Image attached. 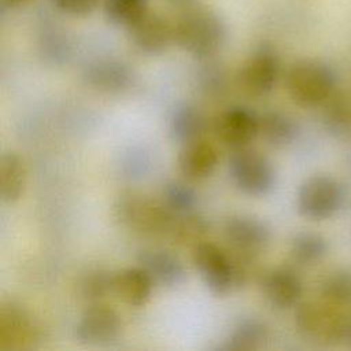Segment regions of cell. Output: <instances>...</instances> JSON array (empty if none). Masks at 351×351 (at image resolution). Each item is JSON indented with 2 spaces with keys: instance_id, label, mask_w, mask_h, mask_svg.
<instances>
[{
  "instance_id": "cell-1",
  "label": "cell",
  "mask_w": 351,
  "mask_h": 351,
  "mask_svg": "<svg viewBox=\"0 0 351 351\" xmlns=\"http://www.w3.org/2000/svg\"><path fill=\"white\" fill-rule=\"evenodd\" d=\"M225 41L226 26L210 10H186L174 23V43L200 60L211 59L221 51Z\"/></svg>"
},
{
  "instance_id": "cell-2",
  "label": "cell",
  "mask_w": 351,
  "mask_h": 351,
  "mask_svg": "<svg viewBox=\"0 0 351 351\" xmlns=\"http://www.w3.org/2000/svg\"><path fill=\"white\" fill-rule=\"evenodd\" d=\"M285 86L296 104L317 107L322 106L336 90V74L321 60L302 59L288 69Z\"/></svg>"
},
{
  "instance_id": "cell-3",
  "label": "cell",
  "mask_w": 351,
  "mask_h": 351,
  "mask_svg": "<svg viewBox=\"0 0 351 351\" xmlns=\"http://www.w3.org/2000/svg\"><path fill=\"white\" fill-rule=\"evenodd\" d=\"M114 214L128 229L148 236L167 234L174 219L163 200L140 192L122 193L114 204Z\"/></svg>"
},
{
  "instance_id": "cell-4",
  "label": "cell",
  "mask_w": 351,
  "mask_h": 351,
  "mask_svg": "<svg viewBox=\"0 0 351 351\" xmlns=\"http://www.w3.org/2000/svg\"><path fill=\"white\" fill-rule=\"evenodd\" d=\"M228 165L233 184L244 195L265 196L276 184V170L270 159L248 145L233 149Z\"/></svg>"
},
{
  "instance_id": "cell-5",
  "label": "cell",
  "mask_w": 351,
  "mask_h": 351,
  "mask_svg": "<svg viewBox=\"0 0 351 351\" xmlns=\"http://www.w3.org/2000/svg\"><path fill=\"white\" fill-rule=\"evenodd\" d=\"M344 197V188L339 180L328 174H315L300 184L296 195V207L304 218L322 221L341 208Z\"/></svg>"
},
{
  "instance_id": "cell-6",
  "label": "cell",
  "mask_w": 351,
  "mask_h": 351,
  "mask_svg": "<svg viewBox=\"0 0 351 351\" xmlns=\"http://www.w3.org/2000/svg\"><path fill=\"white\" fill-rule=\"evenodd\" d=\"M280 75V58L270 43H261L245 59L236 75L239 90L252 99L269 95Z\"/></svg>"
},
{
  "instance_id": "cell-7",
  "label": "cell",
  "mask_w": 351,
  "mask_h": 351,
  "mask_svg": "<svg viewBox=\"0 0 351 351\" xmlns=\"http://www.w3.org/2000/svg\"><path fill=\"white\" fill-rule=\"evenodd\" d=\"M192 261L207 288L217 296L239 289V280L230 251L203 241L193 248Z\"/></svg>"
},
{
  "instance_id": "cell-8",
  "label": "cell",
  "mask_w": 351,
  "mask_h": 351,
  "mask_svg": "<svg viewBox=\"0 0 351 351\" xmlns=\"http://www.w3.org/2000/svg\"><path fill=\"white\" fill-rule=\"evenodd\" d=\"M40 340V326L36 318L15 302L0 306V351H25Z\"/></svg>"
},
{
  "instance_id": "cell-9",
  "label": "cell",
  "mask_w": 351,
  "mask_h": 351,
  "mask_svg": "<svg viewBox=\"0 0 351 351\" xmlns=\"http://www.w3.org/2000/svg\"><path fill=\"white\" fill-rule=\"evenodd\" d=\"M295 325L307 339L330 341L344 337L346 322L326 302H304L295 311Z\"/></svg>"
},
{
  "instance_id": "cell-10",
  "label": "cell",
  "mask_w": 351,
  "mask_h": 351,
  "mask_svg": "<svg viewBox=\"0 0 351 351\" xmlns=\"http://www.w3.org/2000/svg\"><path fill=\"white\" fill-rule=\"evenodd\" d=\"M223 237L230 245V250L258 258L270 243V229L259 218L245 214H236L223 222Z\"/></svg>"
},
{
  "instance_id": "cell-11",
  "label": "cell",
  "mask_w": 351,
  "mask_h": 351,
  "mask_svg": "<svg viewBox=\"0 0 351 351\" xmlns=\"http://www.w3.org/2000/svg\"><path fill=\"white\" fill-rule=\"evenodd\" d=\"M214 132L232 149L247 147L259 136V115L245 106H232L215 118Z\"/></svg>"
},
{
  "instance_id": "cell-12",
  "label": "cell",
  "mask_w": 351,
  "mask_h": 351,
  "mask_svg": "<svg viewBox=\"0 0 351 351\" xmlns=\"http://www.w3.org/2000/svg\"><path fill=\"white\" fill-rule=\"evenodd\" d=\"M121 325V317L111 306L90 303L75 325V337L84 344L108 343L118 336Z\"/></svg>"
},
{
  "instance_id": "cell-13",
  "label": "cell",
  "mask_w": 351,
  "mask_h": 351,
  "mask_svg": "<svg viewBox=\"0 0 351 351\" xmlns=\"http://www.w3.org/2000/svg\"><path fill=\"white\" fill-rule=\"evenodd\" d=\"M128 30L133 45L145 55L163 53L174 43V25L156 14L147 12Z\"/></svg>"
},
{
  "instance_id": "cell-14",
  "label": "cell",
  "mask_w": 351,
  "mask_h": 351,
  "mask_svg": "<svg viewBox=\"0 0 351 351\" xmlns=\"http://www.w3.org/2000/svg\"><path fill=\"white\" fill-rule=\"evenodd\" d=\"M261 288L267 302L277 308H289L299 303L303 293V282L291 267H276L261 277Z\"/></svg>"
},
{
  "instance_id": "cell-15",
  "label": "cell",
  "mask_w": 351,
  "mask_h": 351,
  "mask_svg": "<svg viewBox=\"0 0 351 351\" xmlns=\"http://www.w3.org/2000/svg\"><path fill=\"white\" fill-rule=\"evenodd\" d=\"M138 266H141L152 281L163 288H177L186 280V270L182 262L170 251L148 248L140 251Z\"/></svg>"
},
{
  "instance_id": "cell-16",
  "label": "cell",
  "mask_w": 351,
  "mask_h": 351,
  "mask_svg": "<svg viewBox=\"0 0 351 351\" xmlns=\"http://www.w3.org/2000/svg\"><path fill=\"white\" fill-rule=\"evenodd\" d=\"M84 78L93 89L106 93H121L133 84L132 69L115 59H97L89 63L84 71Z\"/></svg>"
},
{
  "instance_id": "cell-17",
  "label": "cell",
  "mask_w": 351,
  "mask_h": 351,
  "mask_svg": "<svg viewBox=\"0 0 351 351\" xmlns=\"http://www.w3.org/2000/svg\"><path fill=\"white\" fill-rule=\"evenodd\" d=\"M218 165V151L207 140L197 138L182 144L178 154V169L189 180H203L213 174Z\"/></svg>"
},
{
  "instance_id": "cell-18",
  "label": "cell",
  "mask_w": 351,
  "mask_h": 351,
  "mask_svg": "<svg viewBox=\"0 0 351 351\" xmlns=\"http://www.w3.org/2000/svg\"><path fill=\"white\" fill-rule=\"evenodd\" d=\"M155 282L141 267H128L114 273V293L126 304L141 307L151 298Z\"/></svg>"
},
{
  "instance_id": "cell-19",
  "label": "cell",
  "mask_w": 351,
  "mask_h": 351,
  "mask_svg": "<svg viewBox=\"0 0 351 351\" xmlns=\"http://www.w3.org/2000/svg\"><path fill=\"white\" fill-rule=\"evenodd\" d=\"M207 130L204 114L192 104H181L174 108L169 121V133L181 144L202 138Z\"/></svg>"
},
{
  "instance_id": "cell-20",
  "label": "cell",
  "mask_w": 351,
  "mask_h": 351,
  "mask_svg": "<svg viewBox=\"0 0 351 351\" xmlns=\"http://www.w3.org/2000/svg\"><path fill=\"white\" fill-rule=\"evenodd\" d=\"M299 134L296 122L285 112L270 110L259 115V136L273 148H284Z\"/></svg>"
},
{
  "instance_id": "cell-21",
  "label": "cell",
  "mask_w": 351,
  "mask_h": 351,
  "mask_svg": "<svg viewBox=\"0 0 351 351\" xmlns=\"http://www.w3.org/2000/svg\"><path fill=\"white\" fill-rule=\"evenodd\" d=\"M269 337L267 326L256 318L239 321L218 350L225 351H251L261 348Z\"/></svg>"
},
{
  "instance_id": "cell-22",
  "label": "cell",
  "mask_w": 351,
  "mask_h": 351,
  "mask_svg": "<svg viewBox=\"0 0 351 351\" xmlns=\"http://www.w3.org/2000/svg\"><path fill=\"white\" fill-rule=\"evenodd\" d=\"M27 170L15 152H4L0 159V196L4 203L16 202L26 186Z\"/></svg>"
},
{
  "instance_id": "cell-23",
  "label": "cell",
  "mask_w": 351,
  "mask_h": 351,
  "mask_svg": "<svg viewBox=\"0 0 351 351\" xmlns=\"http://www.w3.org/2000/svg\"><path fill=\"white\" fill-rule=\"evenodd\" d=\"M210 230V223L207 219L195 213H185L174 215L173 223L169 229V237L178 247H192L206 241V236Z\"/></svg>"
},
{
  "instance_id": "cell-24",
  "label": "cell",
  "mask_w": 351,
  "mask_h": 351,
  "mask_svg": "<svg viewBox=\"0 0 351 351\" xmlns=\"http://www.w3.org/2000/svg\"><path fill=\"white\" fill-rule=\"evenodd\" d=\"M328 241L314 232H299L293 236L289 247L291 256L300 265H314L328 252Z\"/></svg>"
},
{
  "instance_id": "cell-25",
  "label": "cell",
  "mask_w": 351,
  "mask_h": 351,
  "mask_svg": "<svg viewBox=\"0 0 351 351\" xmlns=\"http://www.w3.org/2000/svg\"><path fill=\"white\" fill-rule=\"evenodd\" d=\"M322 107V121L329 132L346 134L351 130V99L347 95L335 90Z\"/></svg>"
},
{
  "instance_id": "cell-26",
  "label": "cell",
  "mask_w": 351,
  "mask_h": 351,
  "mask_svg": "<svg viewBox=\"0 0 351 351\" xmlns=\"http://www.w3.org/2000/svg\"><path fill=\"white\" fill-rule=\"evenodd\" d=\"M80 296L89 302L97 303L114 293V273L104 269H90L78 281Z\"/></svg>"
},
{
  "instance_id": "cell-27",
  "label": "cell",
  "mask_w": 351,
  "mask_h": 351,
  "mask_svg": "<svg viewBox=\"0 0 351 351\" xmlns=\"http://www.w3.org/2000/svg\"><path fill=\"white\" fill-rule=\"evenodd\" d=\"M319 293L324 302L335 306L351 304V271L341 269L328 274L319 285Z\"/></svg>"
},
{
  "instance_id": "cell-28",
  "label": "cell",
  "mask_w": 351,
  "mask_h": 351,
  "mask_svg": "<svg viewBox=\"0 0 351 351\" xmlns=\"http://www.w3.org/2000/svg\"><path fill=\"white\" fill-rule=\"evenodd\" d=\"M104 12L111 23L129 27L148 12V0H104Z\"/></svg>"
},
{
  "instance_id": "cell-29",
  "label": "cell",
  "mask_w": 351,
  "mask_h": 351,
  "mask_svg": "<svg viewBox=\"0 0 351 351\" xmlns=\"http://www.w3.org/2000/svg\"><path fill=\"white\" fill-rule=\"evenodd\" d=\"M162 200L174 215H178L195 210L197 193L191 185L182 181H170L163 186Z\"/></svg>"
},
{
  "instance_id": "cell-30",
  "label": "cell",
  "mask_w": 351,
  "mask_h": 351,
  "mask_svg": "<svg viewBox=\"0 0 351 351\" xmlns=\"http://www.w3.org/2000/svg\"><path fill=\"white\" fill-rule=\"evenodd\" d=\"M204 64L200 66L196 74L197 86L208 97H221L228 89V74L223 66L219 63L204 59Z\"/></svg>"
},
{
  "instance_id": "cell-31",
  "label": "cell",
  "mask_w": 351,
  "mask_h": 351,
  "mask_svg": "<svg viewBox=\"0 0 351 351\" xmlns=\"http://www.w3.org/2000/svg\"><path fill=\"white\" fill-rule=\"evenodd\" d=\"M51 4L63 14L85 16L92 14L99 5V0H49Z\"/></svg>"
},
{
  "instance_id": "cell-32",
  "label": "cell",
  "mask_w": 351,
  "mask_h": 351,
  "mask_svg": "<svg viewBox=\"0 0 351 351\" xmlns=\"http://www.w3.org/2000/svg\"><path fill=\"white\" fill-rule=\"evenodd\" d=\"M169 3L174 7H178V8L191 10V5H193L195 0H169Z\"/></svg>"
},
{
  "instance_id": "cell-33",
  "label": "cell",
  "mask_w": 351,
  "mask_h": 351,
  "mask_svg": "<svg viewBox=\"0 0 351 351\" xmlns=\"http://www.w3.org/2000/svg\"><path fill=\"white\" fill-rule=\"evenodd\" d=\"M32 0H3V3L8 7H21V5H25L27 3H30Z\"/></svg>"
}]
</instances>
